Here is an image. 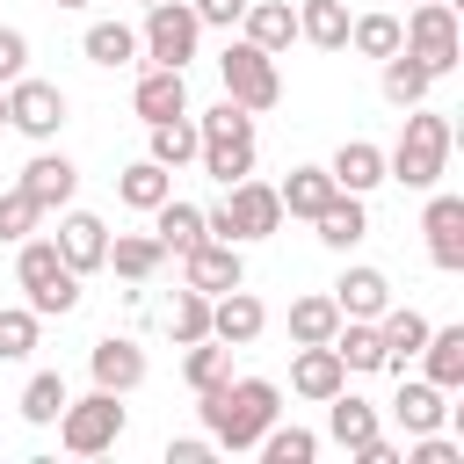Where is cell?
Wrapping results in <instances>:
<instances>
[{
  "label": "cell",
  "instance_id": "cell-41",
  "mask_svg": "<svg viewBox=\"0 0 464 464\" xmlns=\"http://www.w3.org/2000/svg\"><path fill=\"white\" fill-rule=\"evenodd\" d=\"M36 312L29 304H0V362H29L36 355Z\"/></svg>",
  "mask_w": 464,
  "mask_h": 464
},
{
  "label": "cell",
  "instance_id": "cell-10",
  "mask_svg": "<svg viewBox=\"0 0 464 464\" xmlns=\"http://www.w3.org/2000/svg\"><path fill=\"white\" fill-rule=\"evenodd\" d=\"M65 116H72V102H65V87H51V80H7V130H22V138H36V145H51L58 130H65Z\"/></svg>",
  "mask_w": 464,
  "mask_h": 464
},
{
  "label": "cell",
  "instance_id": "cell-14",
  "mask_svg": "<svg viewBox=\"0 0 464 464\" xmlns=\"http://www.w3.org/2000/svg\"><path fill=\"white\" fill-rule=\"evenodd\" d=\"M51 239H58V254H65L72 276H94V268L109 261V225H102L94 210H72V203H65V218H58Z\"/></svg>",
  "mask_w": 464,
  "mask_h": 464
},
{
  "label": "cell",
  "instance_id": "cell-50",
  "mask_svg": "<svg viewBox=\"0 0 464 464\" xmlns=\"http://www.w3.org/2000/svg\"><path fill=\"white\" fill-rule=\"evenodd\" d=\"M138 7H160V0H138Z\"/></svg>",
  "mask_w": 464,
  "mask_h": 464
},
{
  "label": "cell",
  "instance_id": "cell-46",
  "mask_svg": "<svg viewBox=\"0 0 464 464\" xmlns=\"http://www.w3.org/2000/svg\"><path fill=\"white\" fill-rule=\"evenodd\" d=\"M188 7H196V22H203V29H232V22L246 14V0H188Z\"/></svg>",
  "mask_w": 464,
  "mask_h": 464
},
{
  "label": "cell",
  "instance_id": "cell-1",
  "mask_svg": "<svg viewBox=\"0 0 464 464\" xmlns=\"http://www.w3.org/2000/svg\"><path fill=\"white\" fill-rule=\"evenodd\" d=\"M196 413H203V435L218 450H254L261 428L283 413V384H268V377H225V384L196 392Z\"/></svg>",
  "mask_w": 464,
  "mask_h": 464
},
{
  "label": "cell",
  "instance_id": "cell-31",
  "mask_svg": "<svg viewBox=\"0 0 464 464\" xmlns=\"http://www.w3.org/2000/svg\"><path fill=\"white\" fill-rule=\"evenodd\" d=\"M348 0H304L297 7V36L312 44V51H348Z\"/></svg>",
  "mask_w": 464,
  "mask_h": 464
},
{
  "label": "cell",
  "instance_id": "cell-28",
  "mask_svg": "<svg viewBox=\"0 0 464 464\" xmlns=\"http://www.w3.org/2000/svg\"><path fill=\"white\" fill-rule=\"evenodd\" d=\"M80 51H87V65L123 72V65H138V29H130V22H87Z\"/></svg>",
  "mask_w": 464,
  "mask_h": 464
},
{
  "label": "cell",
  "instance_id": "cell-16",
  "mask_svg": "<svg viewBox=\"0 0 464 464\" xmlns=\"http://www.w3.org/2000/svg\"><path fill=\"white\" fill-rule=\"evenodd\" d=\"M87 370H94L102 392H138V384H145V348H138L130 334H102V341L87 348Z\"/></svg>",
  "mask_w": 464,
  "mask_h": 464
},
{
  "label": "cell",
  "instance_id": "cell-5",
  "mask_svg": "<svg viewBox=\"0 0 464 464\" xmlns=\"http://www.w3.org/2000/svg\"><path fill=\"white\" fill-rule=\"evenodd\" d=\"M58 428V442L72 450V457H102V450H116L123 442V428H130V413H123V392H87V399H65V413L51 420Z\"/></svg>",
  "mask_w": 464,
  "mask_h": 464
},
{
  "label": "cell",
  "instance_id": "cell-38",
  "mask_svg": "<svg viewBox=\"0 0 464 464\" xmlns=\"http://www.w3.org/2000/svg\"><path fill=\"white\" fill-rule=\"evenodd\" d=\"M181 377H188V392H203V384H225L232 377V348L225 341H188V355H181Z\"/></svg>",
  "mask_w": 464,
  "mask_h": 464
},
{
  "label": "cell",
  "instance_id": "cell-43",
  "mask_svg": "<svg viewBox=\"0 0 464 464\" xmlns=\"http://www.w3.org/2000/svg\"><path fill=\"white\" fill-rule=\"evenodd\" d=\"M36 225H44V210H36L22 188H0V246H22Z\"/></svg>",
  "mask_w": 464,
  "mask_h": 464
},
{
  "label": "cell",
  "instance_id": "cell-11",
  "mask_svg": "<svg viewBox=\"0 0 464 464\" xmlns=\"http://www.w3.org/2000/svg\"><path fill=\"white\" fill-rule=\"evenodd\" d=\"M181 283H188V290H203V297L239 290V283H246V254H239L232 239H196V246L181 254Z\"/></svg>",
  "mask_w": 464,
  "mask_h": 464
},
{
  "label": "cell",
  "instance_id": "cell-48",
  "mask_svg": "<svg viewBox=\"0 0 464 464\" xmlns=\"http://www.w3.org/2000/svg\"><path fill=\"white\" fill-rule=\"evenodd\" d=\"M0 130H7V87H0Z\"/></svg>",
  "mask_w": 464,
  "mask_h": 464
},
{
  "label": "cell",
  "instance_id": "cell-49",
  "mask_svg": "<svg viewBox=\"0 0 464 464\" xmlns=\"http://www.w3.org/2000/svg\"><path fill=\"white\" fill-rule=\"evenodd\" d=\"M58 7H87V0H58Z\"/></svg>",
  "mask_w": 464,
  "mask_h": 464
},
{
  "label": "cell",
  "instance_id": "cell-18",
  "mask_svg": "<svg viewBox=\"0 0 464 464\" xmlns=\"http://www.w3.org/2000/svg\"><path fill=\"white\" fill-rule=\"evenodd\" d=\"M326 297H334V312H341V319H377V312L392 304V276H384V268H370V261H355V268H341V283H334Z\"/></svg>",
  "mask_w": 464,
  "mask_h": 464
},
{
  "label": "cell",
  "instance_id": "cell-37",
  "mask_svg": "<svg viewBox=\"0 0 464 464\" xmlns=\"http://www.w3.org/2000/svg\"><path fill=\"white\" fill-rule=\"evenodd\" d=\"M65 399H72L65 377H58V370H36V377L22 384V420H29V428H51V420L65 413Z\"/></svg>",
  "mask_w": 464,
  "mask_h": 464
},
{
  "label": "cell",
  "instance_id": "cell-22",
  "mask_svg": "<svg viewBox=\"0 0 464 464\" xmlns=\"http://www.w3.org/2000/svg\"><path fill=\"white\" fill-rule=\"evenodd\" d=\"M420 341H428V319H420L413 304H384V312H377V348H384V370H392V377L420 355Z\"/></svg>",
  "mask_w": 464,
  "mask_h": 464
},
{
  "label": "cell",
  "instance_id": "cell-34",
  "mask_svg": "<svg viewBox=\"0 0 464 464\" xmlns=\"http://www.w3.org/2000/svg\"><path fill=\"white\" fill-rule=\"evenodd\" d=\"M145 138H152V152H145V160H160L167 174H181V167L196 160V116H167V123H145Z\"/></svg>",
  "mask_w": 464,
  "mask_h": 464
},
{
  "label": "cell",
  "instance_id": "cell-12",
  "mask_svg": "<svg viewBox=\"0 0 464 464\" xmlns=\"http://www.w3.org/2000/svg\"><path fill=\"white\" fill-rule=\"evenodd\" d=\"M420 232H428V261H435L442 276H457V268H464V196H442V188H428Z\"/></svg>",
  "mask_w": 464,
  "mask_h": 464
},
{
  "label": "cell",
  "instance_id": "cell-24",
  "mask_svg": "<svg viewBox=\"0 0 464 464\" xmlns=\"http://www.w3.org/2000/svg\"><path fill=\"white\" fill-rule=\"evenodd\" d=\"M326 435H334L341 450H362L370 435H384V420H377V406H370L362 392H348V384H341V392L326 399Z\"/></svg>",
  "mask_w": 464,
  "mask_h": 464
},
{
  "label": "cell",
  "instance_id": "cell-8",
  "mask_svg": "<svg viewBox=\"0 0 464 464\" xmlns=\"http://www.w3.org/2000/svg\"><path fill=\"white\" fill-rule=\"evenodd\" d=\"M218 80H225V94L239 102V109H276L283 102V72H276V58L261 51V44H246V36H232L225 51H218Z\"/></svg>",
  "mask_w": 464,
  "mask_h": 464
},
{
  "label": "cell",
  "instance_id": "cell-30",
  "mask_svg": "<svg viewBox=\"0 0 464 464\" xmlns=\"http://www.w3.org/2000/svg\"><path fill=\"white\" fill-rule=\"evenodd\" d=\"M160 261H167V246H160L152 232H116L102 268H116L123 283H152V276H160Z\"/></svg>",
  "mask_w": 464,
  "mask_h": 464
},
{
  "label": "cell",
  "instance_id": "cell-7",
  "mask_svg": "<svg viewBox=\"0 0 464 464\" xmlns=\"http://www.w3.org/2000/svg\"><path fill=\"white\" fill-rule=\"evenodd\" d=\"M399 51H413L435 80H442V72H457V58H464L457 7H450V0H413V14L399 22Z\"/></svg>",
  "mask_w": 464,
  "mask_h": 464
},
{
  "label": "cell",
  "instance_id": "cell-23",
  "mask_svg": "<svg viewBox=\"0 0 464 464\" xmlns=\"http://www.w3.org/2000/svg\"><path fill=\"white\" fill-rule=\"evenodd\" d=\"M420 377L428 384H442V392H464V326H428V341H420Z\"/></svg>",
  "mask_w": 464,
  "mask_h": 464
},
{
  "label": "cell",
  "instance_id": "cell-29",
  "mask_svg": "<svg viewBox=\"0 0 464 464\" xmlns=\"http://www.w3.org/2000/svg\"><path fill=\"white\" fill-rule=\"evenodd\" d=\"M384 72H377V87H384V102L392 109H413V102H428V87H435V72L413 58V51H392V58H377Z\"/></svg>",
  "mask_w": 464,
  "mask_h": 464
},
{
  "label": "cell",
  "instance_id": "cell-15",
  "mask_svg": "<svg viewBox=\"0 0 464 464\" xmlns=\"http://www.w3.org/2000/svg\"><path fill=\"white\" fill-rule=\"evenodd\" d=\"M14 188H22V196L44 210V218H51V210H65V203H72V188H80V167H72L65 152H36V160L22 167V181H14Z\"/></svg>",
  "mask_w": 464,
  "mask_h": 464
},
{
  "label": "cell",
  "instance_id": "cell-39",
  "mask_svg": "<svg viewBox=\"0 0 464 464\" xmlns=\"http://www.w3.org/2000/svg\"><path fill=\"white\" fill-rule=\"evenodd\" d=\"M254 450H261L268 464H312V457H319V435H312V428H283V420H268Z\"/></svg>",
  "mask_w": 464,
  "mask_h": 464
},
{
  "label": "cell",
  "instance_id": "cell-32",
  "mask_svg": "<svg viewBox=\"0 0 464 464\" xmlns=\"http://www.w3.org/2000/svg\"><path fill=\"white\" fill-rule=\"evenodd\" d=\"M145 218H152V239H160L167 254H188L196 239H210V232H203V210H196V203H181V196H167V203H160V210H145Z\"/></svg>",
  "mask_w": 464,
  "mask_h": 464
},
{
  "label": "cell",
  "instance_id": "cell-36",
  "mask_svg": "<svg viewBox=\"0 0 464 464\" xmlns=\"http://www.w3.org/2000/svg\"><path fill=\"white\" fill-rule=\"evenodd\" d=\"M334 326H341V312H334V297H326V290H312V297H297V304H290V341H297V348L334 341Z\"/></svg>",
  "mask_w": 464,
  "mask_h": 464
},
{
  "label": "cell",
  "instance_id": "cell-2",
  "mask_svg": "<svg viewBox=\"0 0 464 464\" xmlns=\"http://www.w3.org/2000/svg\"><path fill=\"white\" fill-rule=\"evenodd\" d=\"M450 145H457V130H450V116L442 109H406V130H399V145L384 152V181H399V188H435L442 174H450Z\"/></svg>",
  "mask_w": 464,
  "mask_h": 464
},
{
  "label": "cell",
  "instance_id": "cell-13",
  "mask_svg": "<svg viewBox=\"0 0 464 464\" xmlns=\"http://www.w3.org/2000/svg\"><path fill=\"white\" fill-rule=\"evenodd\" d=\"M261 326H268V304H261L246 283L210 297V341H225V348H254V341H261Z\"/></svg>",
  "mask_w": 464,
  "mask_h": 464
},
{
  "label": "cell",
  "instance_id": "cell-33",
  "mask_svg": "<svg viewBox=\"0 0 464 464\" xmlns=\"http://www.w3.org/2000/svg\"><path fill=\"white\" fill-rule=\"evenodd\" d=\"M167 196H174V174L160 160H138V167L116 174V203H130V210H160Z\"/></svg>",
  "mask_w": 464,
  "mask_h": 464
},
{
  "label": "cell",
  "instance_id": "cell-17",
  "mask_svg": "<svg viewBox=\"0 0 464 464\" xmlns=\"http://www.w3.org/2000/svg\"><path fill=\"white\" fill-rule=\"evenodd\" d=\"M341 384H348V362L334 355V341H312V348H297V355H290V392H297V399L326 406Z\"/></svg>",
  "mask_w": 464,
  "mask_h": 464
},
{
  "label": "cell",
  "instance_id": "cell-47",
  "mask_svg": "<svg viewBox=\"0 0 464 464\" xmlns=\"http://www.w3.org/2000/svg\"><path fill=\"white\" fill-rule=\"evenodd\" d=\"M210 457H218L210 435H181V442H167V464H210Z\"/></svg>",
  "mask_w": 464,
  "mask_h": 464
},
{
  "label": "cell",
  "instance_id": "cell-20",
  "mask_svg": "<svg viewBox=\"0 0 464 464\" xmlns=\"http://www.w3.org/2000/svg\"><path fill=\"white\" fill-rule=\"evenodd\" d=\"M392 420H399L406 435H428V428H442V420H450V392H442V384H428V377H406V370H399Z\"/></svg>",
  "mask_w": 464,
  "mask_h": 464
},
{
  "label": "cell",
  "instance_id": "cell-25",
  "mask_svg": "<svg viewBox=\"0 0 464 464\" xmlns=\"http://www.w3.org/2000/svg\"><path fill=\"white\" fill-rule=\"evenodd\" d=\"M326 174H334V188H348V196H370V188L384 181V145H370V138H348V145L326 160Z\"/></svg>",
  "mask_w": 464,
  "mask_h": 464
},
{
  "label": "cell",
  "instance_id": "cell-40",
  "mask_svg": "<svg viewBox=\"0 0 464 464\" xmlns=\"http://www.w3.org/2000/svg\"><path fill=\"white\" fill-rule=\"evenodd\" d=\"M167 334H174L181 348H188V341H203V334H210V297L181 283V290H174V304H167Z\"/></svg>",
  "mask_w": 464,
  "mask_h": 464
},
{
  "label": "cell",
  "instance_id": "cell-44",
  "mask_svg": "<svg viewBox=\"0 0 464 464\" xmlns=\"http://www.w3.org/2000/svg\"><path fill=\"white\" fill-rule=\"evenodd\" d=\"M413 450H406V464H464V442H442L435 428L428 435H406Z\"/></svg>",
  "mask_w": 464,
  "mask_h": 464
},
{
  "label": "cell",
  "instance_id": "cell-42",
  "mask_svg": "<svg viewBox=\"0 0 464 464\" xmlns=\"http://www.w3.org/2000/svg\"><path fill=\"white\" fill-rule=\"evenodd\" d=\"M348 44H355L362 58H392V51H399V14H355V22H348Z\"/></svg>",
  "mask_w": 464,
  "mask_h": 464
},
{
  "label": "cell",
  "instance_id": "cell-45",
  "mask_svg": "<svg viewBox=\"0 0 464 464\" xmlns=\"http://www.w3.org/2000/svg\"><path fill=\"white\" fill-rule=\"evenodd\" d=\"M22 72H29V36L0 22V87H7V80H22Z\"/></svg>",
  "mask_w": 464,
  "mask_h": 464
},
{
  "label": "cell",
  "instance_id": "cell-27",
  "mask_svg": "<svg viewBox=\"0 0 464 464\" xmlns=\"http://www.w3.org/2000/svg\"><path fill=\"white\" fill-rule=\"evenodd\" d=\"M312 225H319V246H334V254H348V246L370 239V210H362V196H348V188H341Z\"/></svg>",
  "mask_w": 464,
  "mask_h": 464
},
{
  "label": "cell",
  "instance_id": "cell-35",
  "mask_svg": "<svg viewBox=\"0 0 464 464\" xmlns=\"http://www.w3.org/2000/svg\"><path fill=\"white\" fill-rule=\"evenodd\" d=\"M334 355L348 362V377H355V370H384V348H377V319H341V326H334Z\"/></svg>",
  "mask_w": 464,
  "mask_h": 464
},
{
  "label": "cell",
  "instance_id": "cell-9",
  "mask_svg": "<svg viewBox=\"0 0 464 464\" xmlns=\"http://www.w3.org/2000/svg\"><path fill=\"white\" fill-rule=\"evenodd\" d=\"M196 44H203V22H196V7H188V0H160V7H145V29H138V58L188 72Z\"/></svg>",
  "mask_w": 464,
  "mask_h": 464
},
{
  "label": "cell",
  "instance_id": "cell-4",
  "mask_svg": "<svg viewBox=\"0 0 464 464\" xmlns=\"http://www.w3.org/2000/svg\"><path fill=\"white\" fill-rule=\"evenodd\" d=\"M14 283L29 290V312H36V319H65V312L80 304V276L65 268V254H58L51 232H44V239H36V232L22 239V254H14Z\"/></svg>",
  "mask_w": 464,
  "mask_h": 464
},
{
  "label": "cell",
  "instance_id": "cell-6",
  "mask_svg": "<svg viewBox=\"0 0 464 464\" xmlns=\"http://www.w3.org/2000/svg\"><path fill=\"white\" fill-rule=\"evenodd\" d=\"M276 225H283V203H276V188H268V181H254V174H246V181H232L218 210H203V232H210V239H232V246L268 239Z\"/></svg>",
  "mask_w": 464,
  "mask_h": 464
},
{
  "label": "cell",
  "instance_id": "cell-19",
  "mask_svg": "<svg viewBox=\"0 0 464 464\" xmlns=\"http://www.w3.org/2000/svg\"><path fill=\"white\" fill-rule=\"evenodd\" d=\"M130 109H138L145 123L188 116V80H181L174 65H145V72H138V87H130Z\"/></svg>",
  "mask_w": 464,
  "mask_h": 464
},
{
  "label": "cell",
  "instance_id": "cell-26",
  "mask_svg": "<svg viewBox=\"0 0 464 464\" xmlns=\"http://www.w3.org/2000/svg\"><path fill=\"white\" fill-rule=\"evenodd\" d=\"M334 196H341V188H334V174H326V167H290V174L276 181V203H283V218H319Z\"/></svg>",
  "mask_w": 464,
  "mask_h": 464
},
{
  "label": "cell",
  "instance_id": "cell-21",
  "mask_svg": "<svg viewBox=\"0 0 464 464\" xmlns=\"http://www.w3.org/2000/svg\"><path fill=\"white\" fill-rule=\"evenodd\" d=\"M239 36H246V44H261L268 58H283V51L297 44V7H290V0H246Z\"/></svg>",
  "mask_w": 464,
  "mask_h": 464
},
{
  "label": "cell",
  "instance_id": "cell-3",
  "mask_svg": "<svg viewBox=\"0 0 464 464\" xmlns=\"http://www.w3.org/2000/svg\"><path fill=\"white\" fill-rule=\"evenodd\" d=\"M196 160H203V174H210L218 188L246 181V174H254V109H239L232 94H225L218 109H203V116H196Z\"/></svg>",
  "mask_w": 464,
  "mask_h": 464
}]
</instances>
